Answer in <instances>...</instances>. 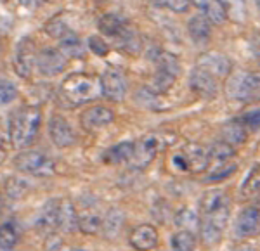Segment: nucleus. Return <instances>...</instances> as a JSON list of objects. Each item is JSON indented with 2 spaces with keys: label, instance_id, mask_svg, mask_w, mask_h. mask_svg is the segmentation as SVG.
<instances>
[{
  "label": "nucleus",
  "instance_id": "nucleus-47",
  "mask_svg": "<svg viewBox=\"0 0 260 251\" xmlns=\"http://www.w3.org/2000/svg\"><path fill=\"white\" fill-rule=\"evenodd\" d=\"M255 6H257V9H258V12H260V0H255Z\"/></svg>",
  "mask_w": 260,
  "mask_h": 251
},
{
  "label": "nucleus",
  "instance_id": "nucleus-14",
  "mask_svg": "<svg viewBox=\"0 0 260 251\" xmlns=\"http://www.w3.org/2000/svg\"><path fill=\"white\" fill-rule=\"evenodd\" d=\"M189 85L194 94H198L200 97L212 99L219 94V80L208 71L201 69L196 66L189 75Z\"/></svg>",
  "mask_w": 260,
  "mask_h": 251
},
{
  "label": "nucleus",
  "instance_id": "nucleus-22",
  "mask_svg": "<svg viewBox=\"0 0 260 251\" xmlns=\"http://www.w3.org/2000/svg\"><path fill=\"white\" fill-rule=\"evenodd\" d=\"M57 210H59V201L45 203L44 210L37 219V229L45 234H50L54 229H57Z\"/></svg>",
  "mask_w": 260,
  "mask_h": 251
},
{
  "label": "nucleus",
  "instance_id": "nucleus-16",
  "mask_svg": "<svg viewBox=\"0 0 260 251\" xmlns=\"http://www.w3.org/2000/svg\"><path fill=\"white\" fill-rule=\"evenodd\" d=\"M258 224H260V211L258 208L255 206H248L243 211H240L236 219V224H234V232H236L238 237L241 239H246V237L255 236L258 231Z\"/></svg>",
  "mask_w": 260,
  "mask_h": 251
},
{
  "label": "nucleus",
  "instance_id": "nucleus-28",
  "mask_svg": "<svg viewBox=\"0 0 260 251\" xmlns=\"http://www.w3.org/2000/svg\"><path fill=\"white\" fill-rule=\"evenodd\" d=\"M57 49H59L68 59H73V57L78 59V57H82L83 52H85L80 37H78L75 31H71L68 37H64L62 40H59V47Z\"/></svg>",
  "mask_w": 260,
  "mask_h": 251
},
{
  "label": "nucleus",
  "instance_id": "nucleus-33",
  "mask_svg": "<svg viewBox=\"0 0 260 251\" xmlns=\"http://www.w3.org/2000/svg\"><path fill=\"white\" fill-rule=\"evenodd\" d=\"M45 31H47L52 39H56L57 42H59V40L64 39V37H68L73 30H71V28L68 26V23H66L61 16H56V18H52L47 24H45Z\"/></svg>",
  "mask_w": 260,
  "mask_h": 251
},
{
  "label": "nucleus",
  "instance_id": "nucleus-39",
  "mask_svg": "<svg viewBox=\"0 0 260 251\" xmlns=\"http://www.w3.org/2000/svg\"><path fill=\"white\" fill-rule=\"evenodd\" d=\"M87 44H89V49L95 54V56L104 57V56H108V54H110V45H108L106 42H104V40L101 39V37H98V35L90 37Z\"/></svg>",
  "mask_w": 260,
  "mask_h": 251
},
{
  "label": "nucleus",
  "instance_id": "nucleus-2",
  "mask_svg": "<svg viewBox=\"0 0 260 251\" xmlns=\"http://www.w3.org/2000/svg\"><path fill=\"white\" fill-rule=\"evenodd\" d=\"M42 113L37 106H23L9 116V140L14 149H23L35 140L40 130Z\"/></svg>",
  "mask_w": 260,
  "mask_h": 251
},
{
  "label": "nucleus",
  "instance_id": "nucleus-21",
  "mask_svg": "<svg viewBox=\"0 0 260 251\" xmlns=\"http://www.w3.org/2000/svg\"><path fill=\"white\" fill-rule=\"evenodd\" d=\"M57 229L62 232H71L78 229V215L75 206L70 201H59V210H57Z\"/></svg>",
  "mask_w": 260,
  "mask_h": 251
},
{
  "label": "nucleus",
  "instance_id": "nucleus-38",
  "mask_svg": "<svg viewBox=\"0 0 260 251\" xmlns=\"http://www.w3.org/2000/svg\"><path fill=\"white\" fill-rule=\"evenodd\" d=\"M16 97H18V89L14 87V83L7 80V78H2V83H0V100H2V104L4 106L11 104Z\"/></svg>",
  "mask_w": 260,
  "mask_h": 251
},
{
  "label": "nucleus",
  "instance_id": "nucleus-32",
  "mask_svg": "<svg viewBox=\"0 0 260 251\" xmlns=\"http://www.w3.org/2000/svg\"><path fill=\"white\" fill-rule=\"evenodd\" d=\"M208 156H210V161H228V160H234L236 156V151L228 142L220 140L215 142L210 149H208Z\"/></svg>",
  "mask_w": 260,
  "mask_h": 251
},
{
  "label": "nucleus",
  "instance_id": "nucleus-42",
  "mask_svg": "<svg viewBox=\"0 0 260 251\" xmlns=\"http://www.w3.org/2000/svg\"><path fill=\"white\" fill-rule=\"evenodd\" d=\"M61 246H62L61 239H57L56 236H50V239L47 242V249L45 251H61Z\"/></svg>",
  "mask_w": 260,
  "mask_h": 251
},
{
  "label": "nucleus",
  "instance_id": "nucleus-6",
  "mask_svg": "<svg viewBox=\"0 0 260 251\" xmlns=\"http://www.w3.org/2000/svg\"><path fill=\"white\" fill-rule=\"evenodd\" d=\"M163 148H165V137L161 133H148V135L134 142L132 156H130L127 165L137 170L146 168L156 158L158 151Z\"/></svg>",
  "mask_w": 260,
  "mask_h": 251
},
{
  "label": "nucleus",
  "instance_id": "nucleus-4",
  "mask_svg": "<svg viewBox=\"0 0 260 251\" xmlns=\"http://www.w3.org/2000/svg\"><path fill=\"white\" fill-rule=\"evenodd\" d=\"M225 95L238 102H258L260 100V73L255 71H234L225 80Z\"/></svg>",
  "mask_w": 260,
  "mask_h": 251
},
{
  "label": "nucleus",
  "instance_id": "nucleus-12",
  "mask_svg": "<svg viewBox=\"0 0 260 251\" xmlns=\"http://www.w3.org/2000/svg\"><path fill=\"white\" fill-rule=\"evenodd\" d=\"M49 137L50 140L54 142L56 148H70V146L75 144L77 140V135H75L73 128L68 123V120L61 115H52L49 121Z\"/></svg>",
  "mask_w": 260,
  "mask_h": 251
},
{
  "label": "nucleus",
  "instance_id": "nucleus-44",
  "mask_svg": "<svg viewBox=\"0 0 260 251\" xmlns=\"http://www.w3.org/2000/svg\"><path fill=\"white\" fill-rule=\"evenodd\" d=\"M151 2H153L156 7H165V9H167V7H169V2H170V0H151Z\"/></svg>",
  "mask_w": 260,
  "mask_h": 251
},
{
  "label": "nucleus",
  "instance_id": "nucleus-46",
  "mask_svg": "<svg viewBox=\"0 0 260 251\" xmlns=\"http://www.w3.org/2000/svg\"><path fill=\"white\" fill-rule=\"evenodd\" d=\"M42 2H47V4H56V2H59V0H42Z\"/></svg>",
  "mask_w": 260,
  "mask_h": 251
},
{
  "label": "nucleus",
  "instance_id": "nucleus-19",
  "mask_svg": "<svg viewBox=\"0 0 260 251\" xmlns=\"http://www.w3.org/2000/svg\"><path fill=\"white\" fill-rule=\"evenodd\" d=\"M192 6H196L201 11V14L207 16L213 24H222L228 19V14L224 11L220 0H191Z\"/></svg>",
  "mask_w": 260,
  "mask_h": 251
},
{
  "label": "nucleus",
  "instance_id": "nucleus-5",
  "mask_svg": "<svg viewBox=\"0 0 260 251\" xmlns=\"http://www.w3.org/2000/svg\"><path fill=\"white\" fill-rule=\"evenodd\" d=\"M172 165L180 171H187V173H203V171H208L210 156L203 146L191 142V144L184 146L182 151L174 154Z\"/></svg>",
  "mask_w": 260,
  "mask_h": 251
},
{
  "label": "nucleus",
  "instance_id": "nucleus-36",
  "mask_svg": "<svg viewBox=\"0 0 260 251\" xmlns=\"http://www.w3.org/2000/svg\"><path fill=\"white\" fill-rule=\"evenodd\" d=\"M175 224L180 225V227H184L182 231L194 232L196 229H200V219H198V215H196L194 211H191V210H182V211H180L179 215L175 217Z\"/></svg>",
  "mask_w": 260,
  "mask_h": 251
},
{
  "label": "nucleus",
  "instance_id": "nucleus-24",
  "mask_svg": "<svg viewBox=\"0 0 260 251\" xmlns=\"http://www.w3.org/2000/svg\"><path fill=\"white\" fill-rule=\"evenodd\" d=\"M240 196L245 201L255 199L257 196H260V165H255L248 171V175H246V178L240 187Z\"/></svg>",
  "mask_w": 260,
  "mask_h": 251
},
{
  "label": "nucleus",
  "instance_id": "nucleus-41",
  "mask_svg": "<svg viewBox=\"0 0 260 251\" xmlns=\"http://www.w3.org/2000/svg\"><path fill=\"white\" fill-rule=\"evenodd\" d=\"M250 45H251V52H253L255 59H257L258 66H260V35H253V37H251Z\"/></svg>",
  "mask_w": 260,
  "mask_h": 251
},
{
  "label": "nucleus",
  "instance_id": "nucleus-37",
  "mask_svg": "<svg viewBox=\"0 0 260 251\" xmlns=\"http://www.w3.org/2000/svg\"><path fill=\"white\" fill-rule=\"evenodd\" d=\"M18 242V232H16L14 225L11 222H6L2 225V234H0V244H2V251H11Z\"/></svg>",
  "mask_w": 260,
  "mask_h": 251
},
{
  "label": "nucleus",
  "instance_id": "nucleus-45",
  "mask_svg": "<svg viewBox=\"0 0 260 251\" xmlns=\"http://www.w3.org/2000/svg\"><path fill=\"white\" fill-rule=\"evenodd\" d=\"M21 2H23V6H26V7H35L39 0H21Z\"/></svg>",
  "mask_w": 260,
  "mask_h": 251
},
{
  "label": "nucleus",
  "instance_id": "nucleus-31",
  "mask_svg": "<svg viewBox=\"0 0 260 251\" xmlns=\"http://www.w3.org/2000/svg\"><path fill=\"white\" fill-rule=\"evenodd\" d=\"M222 6H224V11L228 14V19H233L236 23H241L246 18V2L245 0H220Z\"/></svg>",
  "mask_w": 260,
  "mask_h": 251
},
{
  "label": "nucleus",
  "instance_id": "nucleus-11",
  "mask_svg": "<svg viewBox=\"0 0 260 251\" xmlns=\"http://www.w3.org/2000/svg\"><path fill=\"white\" fill-rule=\"evenodd\" d=\"M103 95L111 102H121L127 95V82L125 77L115 68H108L101 77Z\"/></svg>",
  "mask_w": 260,
  "mask_h": 251
},
{
  "label": "nucleus",
  "instance_id": "nucleus-30",
  "mask_svg": "<svg viewBox=\"0 0 260 251\" xmlns=\"http://www.w3.org/2000/svg\"><path fill=\"white\" fill-rule=\"evenodd\" d=\"M170 248L172 251H194L196 249V236L191 231H182L175 232L170 239Z\"/></svg>",
  "mask_w": 260,
  "mask_h": 251
},
{
  "label": "nucleus",
  "instance_id": "nucleus-26",
  "mask_svg": "<svg viewBox=\"0 0 260 251\" xmlns=\"http://www.w3.org/2000/svg\"><path fill=\"white\" fill-rule=\"evenodd\" d=\"M154 61V68L158 71H165V73H170L174 77H179L180 73V62L177 59V56L167 52V50H158L153 57Z\"/></svg>",
  "mask_w": 260,
  "mask_h": 251
},
{
  "label": "nucleus",
  "instance_id": "nucleus-49",
  "mask_svg": "<svg viewBox=\"0 0 260 251\" xmlns=\"http://www.w3.org/2000/svg\"><path fill=\"white\" fill-rule=\"evenodd\" d=\"M2 2H9V0H2Z\"/></svg>",
  "mask_w": 260,
  "mask_h": 251
},
{
  "label": "nucleus",
  "instance_id": "nucleus-15",
  "mask_svg": "<svg viewBox=\"0 0 260 251\" xmlns=\"http://www.w3.org/2000/svg\"><path fill=\"white\" fill-rule=\"evenodd\" d=\"M158 231L151 224H141L136 229H132L128 236V242L136 251H151L158 246Z\"/></svg>",
  "mask_w": 260,
  "mask_h": 251
},
{
  "label": "nucleus",
  "instance_id": "nucleus-8",
  "mask_svg": "<svg viewBox=\"0 0 260 251\" xmlns=\"http://www.w3.org/2000/svg\"><path fill=\"white\" fill-rule=\"evenodd\" d=\"M39 52L35 50V42L30 39H23L18 42V47L14 52V69L21 78H31L33 68H37Z\"/></svg>",
  "mask_w": 260,
  "mask_h": 251
},
{
  "label": "nucleus",
  "instance_id": "nucleus-43",
  "mask_svg": "<svg viewBox=\"0 0 260 251\" xmlns=\"http://www.w3.org/2000/svg\"><path fill=\"white\" fill-rule=\"evenodd\" d=\"M233 251H257V249H255L250 242H240L238 246H234Z\"/></svg>",
  "mask_w": 260,
  "mask_h": 251
},
{
  "label": "nucleus",
  "instance_id": "nucleus-13",
  "mask_svg": "<svg viewBox=\"0 0 260 251\" xmlns=\"http://www.w3.org/2000/svg\"><path fill=\"white\" fill-rule=\"evenodd\" d=\"M113 120H115V113L106 106H90L83 110L80 115V125L87 132L101 130L108 127Z\"/></svg>",
  "mask_w": 260,
  "mask_h": 251
},
{
  "label": "nucleus",
  "instance_id": "nucleus-40",
  "mask_svg": "<svg viewBox=\"0 0 260 251\" xmlns=\"http://www.w3.org/2000/svg\"><path fill=\"white\" fill-rule=\"evenodd\" d=\"M241 120H243V123H245L248 128H253V130H257V128H260V107L245 113V115L241 116Z\"/></svg>",
  "mask_w": 260,
  "mask_h": 251
},
{
  "label": "nucleus",
  "instance_id": "nucleus-1",
  "mask_svg": "<svg viewBox=\"0 0 260 251\" xmlns=\"http://www.w3.org/2000/svg\"><path fill=\"white\" fill-rule=\"evenodd\" d=\"M231 213L229 198L220 189L208 191L200 203V232L207 246L219 244L224 237Z\"/></svg>",
  "mask_w": 260,
  "mask_h": 251
},
{
  "label": "nucleus",
  "instance_id": "nucleus-48",
  "mask_svg": "<svg viewBox=\"0 0 260 251\" xmlns=\"http://www.w3.org/2000/svg\"><path fill=\"white\" fill-rule=\"evenodd\" d=\"M71 251H82V249H71Z\"/></svg>",
  "mask_w": 260,
  "mask_h": 251
},
{
  "label": "nucleus",
  "instance_id": "nucleus-10",
  "mask_svg": "<svg viewBox=\"0 0 260 251\" xmlns=\"http://www.w3.org/2000/svg\"><path fill=\"white\" fill-rule=\"evenodd\" d=\"M196 66L205 71H208L210 75L217 78V80H228L233 73V62L228 56H224L222 52H205L201 54L196 61Z\"/></svg>",
  "mask_w": 260,
  "mask_h": 251
},
{
  "label": "nucleus",
  "instance_id": "nucleus-27",
  "mask_svg": "<svg viewBox=\"0 0 260 251\" xmlns=\"http://www.w3.org/2000/svg\"><path fill=\"white\" fill-rule=\"evenodd\" d=\"M103 222L104 219L95 211H83L82 215H78V229L83 234H90V236H95V234L103 232Z\"/></svg>",
  "mask_w": 260,
  "mask_h": 251
},
{
  "label": "nucleus",
  "instance_id": "nucleus-29",
  "mask_svg": "<svg viewBox=\"0 0 260 251\" xmlns=\"http://www.w3.org/2000/svg\"><path fill=\"white\" fill-rule=\"evenodd\" d=\"M175 80H177V77H174V75L165 73V71L154 69V73H153V77H151V82H149L148 87L154 92V94L161 95V94H167V92L174 87Z\"/></svg>",
  "mask_w": 260,
  "mask_h": 251
},
{
  "label": "nucleus",
  "instance_id": "nucleus-20",
  "mask_svg": "<svg viewBox=\"0 0 260 251\" xmlns=\"http://www.w3.org/2000/svg\"><path fill=\"white\" fill-rule=\"evenodd\" d=\"M246 125L243 123L241 118L238 120H231L224 125L222 128V135H224V142H228L234 148V146H241L245 144L246 137H248V130H246Z\"/></svg>",
  "mask_w": 260,
  "mask_h": 251
},
{
  "label": "nucleus",
  "instance_id": "nucleus-3",
  "mask_svg": "<svg viewBox=\"0 0 260 251\" xmlns=\"http://www.w3.org/2000/svg\"><path fill=\"white\" fill-rule=\"evenodd\" d=\"M59 94L62 100H66L70 106L89 104L98 99L99 95H103L101 78H95L94 75L87 73H73L62 80Z\"/></svg>",
  "mask_w": 260,
  "mask_h": 251
},
{
  "label": "nucleus",
  "instance_id": "nucleus-25",
  "mask_svg": "<svg viewBox=\"0 0 260 251\" xmlns=\"http://www.w3.org/2000/svg\"><path fill=\"white\" fill-rule=\"evenodd\" d=\"M134 151V142H120V144L113 146L104 153V161L110 163V165H118V163H128L130 156H132Z\"/></svg>",
  "mask_w": 260,
  "mask_h": 251
},
{
  "label": "nucleus",
  "instance_id": "nucleus-34",
  "mask_svg": "<svg viewBox=\"0 0 260 251\" xmlns=\"http://www.w3.org/2000/svg\"><path fill=\"white\" fill-rule=\"evenodd\" d=\"M6 192L12 199H21L23 196H26L30 192V186H28V182L24 178L12 177L6 184Z\"/></svg>",
  "mask_w": 260,
  "mask_h": 251
},
{
  "label": "nucleus",
  "instance_id": "nucleus-17",
  "mask_svg": "<svg viewBox=\"0 0 260 251\" xmlns=\"http://www.w3.org/2000/svg\"><path fill=\"white\" fill-rule=\"evenodd\" d=\"M212 21L203 14L192 16L187 23V33L196 45H207L212 39Z\"/></svg>",
  "mask_w": 260,
  "mask_h": 251
},
{
  "label": "nucleus",
  "instance_id": "nucleus-35",
  "mask_svg": "<svg viewBox=\"0 0 260 251\" xmlns=\"http://www.w3.org/2000/svg\"><path fill=\"white\" fill-rule=\"evenodd\" d=\"M123 225V219H121L120 211L118 210H110L104 217V222H103V232L106 236H116L118 231Z\"/></svg>",
  "mask_w": 260,
  "mask_h": 251
},
{
  "label": "nucleus",
  "instance_id": "nucleus-18",
  "mask_svg": "<svg viewBox=\"0 0 260 251\" xmlns=\"http://www.w3.org/2000/svg\"><path fill=\"white\" fill-rule=\"evenodd\" d=\"M128 24V21L123 18V16L116 14V12H108L103 18L98 21V28L101 33L106 37H111V39H116L121 31L125 30V26Z\"/></svg>",
  "mask_w": 260,
  "mask_h": 251
},
{
  "label": "nucleus",
  "instance_id": "nucleus-23",
  "mask_svg": "<svg viewBox=\"0 0 260 251\" xmlns=\"http://www.w3.org/2000/svg\"><path fill=\"white\" fill-rule=\"evenodd\" d=\"M238 165L234 163V160H228V161H210V166H208L207 171V182H220L229 178L231 175L236 171Z\"/></svg>",
  "mask_w": 260,
  "mask_h": 251
},
{
  "label": "nucleus",
  "instance_id": "nucleus-9",
  "mask_svg": "<svg viewBox=\"0 0 260 251\" xmlns=\"http://www.w3.org/2000/svg\"><path fill=\"white\" fill-rule=\"evenodd\" d=\"M66 64H68V57L59 49L45 47L39 52L37 69L40 71L42 77H57V75L64 71Z\"/></svg>",
  "mask_w": 260,
  "mask_h": 251
},
{
  "label": "nucleus",
  "instance_id": "nucleus-7",
  "mask_svg": "<svg viewBox=\"0 0 260 251\" xmlns=\"http://www.w3.org/2000/svg\"><path fill=\"white\" fill-rule=\"evenodd\" d=\"M14 166L19 171L33 177H49L54 173V161L42 151H24L19 153L14 160Z\"/></svg>",
  "mask_w": 260,
  "mask_h": 251
}]
</instances>
